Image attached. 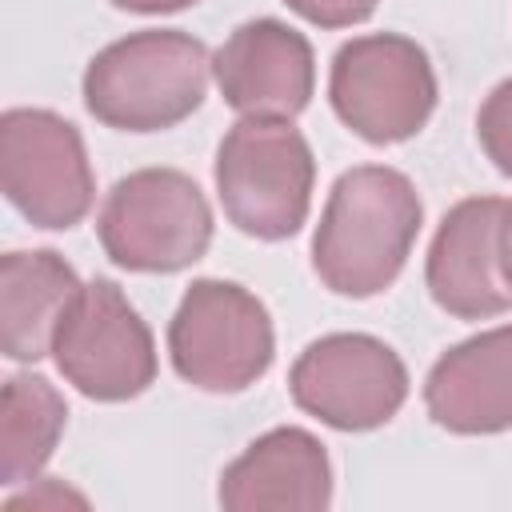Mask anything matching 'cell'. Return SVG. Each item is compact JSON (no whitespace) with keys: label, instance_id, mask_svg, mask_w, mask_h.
<instances>
[{"label":"cell","instance_id":"1","mask_svg":"<svg viewBox=\"0 0 512 512\" xmlns=\"http://www.w3.org/2000/svg\"><path fill=\"white\" fill-rule=\"evenodd\" d=\"M420 196L412 180L384 164H360L344 172L324 204L312 236V268L336 296H376L384 292L416 236H420Z\"/></svg>","mask_w":512,"mask_h":512},{"label":"cell","instance_id":"2","mask_svg":"<svg viewBox=\"0 0 512 512\" xmlns=\"http://www.w3.org/2000/svg\"><path fill=\"white\" fill-rule=\"evenodd\" d=\"M208 68L204 40L176 28H144L88 60L84 104L116 132H160L204 104Z\"/></svg>","mask_w":512,"mask_h":512},{"label":"cell","instance_id":"3","mask_svg":"<svg viewBox=\"0 0 512 512\" xmlns=\"http://www.w3.org/2000/svg\"><path fill=\"white\" fill-rule=\"evenodd\" d=\"M316 160L288 120L244 116L216 148V192L224 216L256 240H288L312 208Z\"/></svg>","mask_w":512,"mask_h":512},{"label":"cell","instance_id":"4","mask_svg":"<svg viewBox=\"0 0 512 512\" xmlns=\"http://www.w3.org/2000/svg\"><path fill=\"white\" fill-rule=\"evenodd\" d=\"M96 232L108 260L128 272H180L208 252L212 208L192 176L140 168L112 184Z\"/></svg>","mask_w":512,"mask_h":512},{"label":"cell","instance_id":"5","mask_svg":"<svg viewBox=\"0 0 512 512\" xmlns=\"http://www.w3.org/2000/svg\"><path fill=\"white\" fill-rule=\"evenodd\" d=\"M328 100L360 140L400 144L428 124L436 108V72L428 52L408 36H356L332 56Z\"/></svg>","mask_w":512,"mask_h":512},{"label":"cell","instance_id":"6","mask_svg":"<svg viewBox=\"0 0 512 512\" xmlns=\"http://www.w3.org/2000/svg\"><path fill=\"white\" fill-rule=\"evenodd\" d=\"M168 352L176 376L192 388L244 392L272 364V316L232 280H192L168 324Z\"/></svg>","mask_w":512,"mask_h":512},{"label":"cell","instance_id":"7","mask_svg":"<svg viewBox=\"0 0 512 512\" xmlns=\"http://www.w3.org/2000/svg\"><path fill=\"white\" fill-rule=\"evenodd\" d=\"M52 360L60 376L88 400H132L156 380V344L128 296L96 276L80 288L56 328Z\"/></svg>","mask_w":512,"mask_h":512},{"label":"cell","instance_id":"8","mask_svg":"<svg viewBox=\"0 0 512 512\" xmlns=\"http://www.w3.org/2000/svg\"><path fill=\"white\" fill-rule=\"evenodd\" d=\"M0 188L36 228H72L92 208V164L76 124L48 108L0 116Z\"/></svg>","mask_w":512,"mask_h":512},{"label":"cell","instance_id":"9","mask_svg":"<svg viewBox=\"0 0 512 512\" xmlns=\"http://www.w3.org/2000/svg\"><path fill=\"white\" fill-rule=\"evenodd\" d=\"M300 412L336 432H368L388 424L408 400L404 360L376 336L332 332L312 340L288 376Z\"/></svg>","mask_w":512,"mask_h":512},{"label":"cell","instance_id":"10","mask_svg":"<svg viewBox=\"0 0 512 512\" xmlns=\"http://www.w3.org/2000/svg\"><path fill=\"white\" fill-rule=\"evenodd\" d=\"M220 96L240 116L292 120L308 108L316 88L312 44L284 20L260 16L240 24L212 56Z\"/></svg>","mask_w":512,"mask_h":512},{"label":"cell","instance_id":"11","mask_svg":"<svg viewBox=\"0 0 512 512\" xmlns=\"http://www.w3.org/2000/svg\"><path fill=\"white\" fill-rule=\"evenodd\" d=\"M500 216L504 200L468 196L440 220L424 280L432 300L456 320H484L512 308V292L500 272Z\"/></svg>","mask_w":512,"mask_h":512},{"label":"cell","instance_id":"12","mask_svg":"<svg viewBox=\"0 0 512 512\" xmlns=\"http://www.w3.org/2000/svg\"><path fill=\"white\" fill-rule=\"evenodd\" d=\"M332 500V464L304 428H272L220 476L228 512H320Z\"/></svg>","mask_w":512,"mask_h":512},{"label":"cell","instance_id":"13","mask_svg":"<svg viewBox=\"0 0 512 512\" xmlns=\"http://www.w3.org/2000/svg\"><path fill=\"white\" fill-rule=\"evenodd\" d=\"M428 416L456 436L512 428V324L448 348L424 380Z\"/></svg>","mask_w":512,"mask_h":512},{"label":"cell","instance_id":"14","mask_svg":"<svg viewBox=\"0 0 512 512\" xmlns=\"http://www.w3.org/2000/svg\"><path fill=\"white\" fill-rule=\"evenodd\" d=\"M72 264L48 248L8 252L0 260V348L8 360L32 364L52 352L56 328L80 296Z\"/></svg>","mask_w":512,"mask_h":512},{"label":"cell","instance_id":"15","mask_svg":"<svg viewBox=\"0 0 512 512\" xmlns=\"http://www.w3.org/2000/svg\"><path fill=\"white\" fill-rule=\"evenodd\" d=\"M68 424L64 396L44 376H8L0 396V480L24 484L52 460Z\"/></svg>","mask_w":512,"mask_h":512},{"label":"cell","instance_id":"16","mask_svg":"<svg viewBox=\"0 0 512 512\" xmlns=\"http://www.w3.org/2000/svg\"><path fill=\"white\" fill-rule=\"evenodd\" d=\"M476 136H480V148L488 152V160L512 176V80L496 84L480 112H476Z\"/></svg>","mask_w":512,"mask_h":512},{"label":"cell","instance_id":"17","mask_svg":"<svg viewBox=\"0 0 512 512\" xmlns=\"http://www.w3.org/2000/svg\"><path fill=\"white\" fill-rule=\"evenodd\" d=\"M284 4L320 28H352L376 12V0H284Z\"/></svg>","mask_w":512,"mask_h":512},{"label":"cell","instance_id":"18","mask_svg":"<svg viewBox=\"0 0 512 512\" xmlns=\"http://www.w3.org/2000/svg\"><path fill=\"white\" fill-rule=\"evenodd\" d=\"M500 272L512 292V200H504V216H500Z\"/></svg>","mask_w":512,"mask_h":512},{"label":"cell","instance_id":"19","mask_svg":"<svg viewBox=\"0 0 512 512\" xmlns=\"http://www.w3.org/2000/svg\"><path fill=\"white\" fill-rule=\"evenodd\" d=\"M116 8H124V12H144V16H160V12H180V8H188V4H196V0H112Z\"/></svg>","mask_w":512,"mask_h":512}]
</instances>
